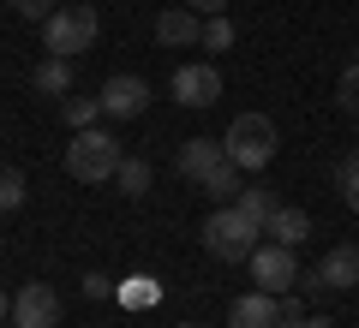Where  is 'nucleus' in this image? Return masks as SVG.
Instances as JSON below:
<instances>
[{
	"label": "nucleus",
	"mask_w": 359,
	"mask_h": 328,
	"mask_svg": "<svg viewBox=\"0 0 359 328\" xmlns=\"http://www.w3.org/2000/svg\"><path fill=\"white\" fill-rule=\"evenodd\" d=\"M120 162H126V150H120V138H108L102 126L72 131V143H66V173H72L78 185H108V179L120 173Z\"/></svg>",
	"instance_id": "f257e3e1"
},
{
	"label": "nucleus",
	"mask_w": 359,
	"mask_h": 328,
	"mask_svg": "<svg viewBox=\"0 0 359 328\" xmlns=\"http://www.w3.org/2000/svg\"><path fill=\"white\" fill-rule=\"evenodd\" d=\"M276 143H282V138H276V120H269V114H240L228 131H222V150H228V162L240 167L245 179L264 173V167L276 162Z\"/></svg>",
	"instance_id": "f03ea898"
},
{
	"label": "nucleus",
	"mask_w": 359,
	"mask_h": 328,
	"mask_svg": "<svg viewBox=\"0 0 359 328\" xmlns=\"http://www.w3.org/2000/svg\"><path fill=\"white\" fill-rule=\"evenodd\" d=\"M257 245H264V227H257V221H245L233 203H222V209L204 221V251L216 257V263H245Z\"/></svg>",
	"instance_id": "7ed1b4c3"
},
{
	"label": "nucleus",
	"mask_w": 359,
	"mask_h": 328,
	"mask_svg": "<svg viewBox=\"0 0 359 328\" xmlns=\"http://www.w3.org/2000/svg\"><path fill=\"white\" fill-rule=\"evenodd\" d=\"M42 42H48V54H84L96 48V6H60V13L42 18Z\"/></svg>",
	"instance_id": "20e7f679"
},
{
	"label": "nucleus",
	"mask_w": 359,
	"mask_h": 328,
	"mask_svg": "<svg viewBox=\"0 0 359 328\" xmlns=\"http://www.w3.org/2000/svg\"><path fill=\"white\" fill-rule=\"evenodd\" d=\"M245 263H252V280H257L264 292H276V299L299 287V257H294V245H276V239H264L252 257H245Z\"/></svg>",
	"instance_id": "39448f33"
},
{
	"label": "nucleus",
	"mask_w": 359,
	"mask_h": 328,
	"mask_svg": "<svg viewBox=\"0 0 359 328\" xmlns=\"http://www.w3.org/2000/svg\"><path fill=\"white\" fill-rule=\"evenodd\" d=\"M168 90H174L180 108H216L222 101V72L210 60H186L174 78H168Z\"/></svg>",
	"instance_id": "423d86ee"
},
{
	"label": "nucleus",
	"mask_w": 359,
	"mask_h": 328,
	"mask_svg": "<svg viewBox=\"0 0 359 328\" xmlns=\"http://www.w3.org/2000/svg\"><path fill=\"white\" fill-rule=\"evenodd\" d=\"M13 328H60V292L48 280H25L13 292Z\"/></svg>",
	"instance_id": "0eeeda50"
},
{
	"label": "nucleus",
	"mask_w": 359,
	"mask_h": 328,
	"mask_svg": "<svg viewBox=\"0 0 359 328\" xmlns=\"http://www.w3.org/2000/svg\"><path fill=\"white\" fill-rule=\"evenodd\" d=\"M144 108H150V84H144V78L120 72V78H108V84H102V114L108 120H138Z\"/></svg>",
	"instance_id": "6e6552de"
},
{
	"label": "nucleus",
	"mask_w": 359,
	"mask_h": 328,
	"mask_svg": "<svg viewBox=\"0 0 359 328\" xmlns=\"http://www.w3.org/2000/svg\"><path fill=\"white\" fill-rule=\"evenodd\" d=\"M228 162V150H222V138H186L180 143V155H174V167H180V179H192V185H204L216 167Z\"/></svg>",
	"instance_id": "1a4fd4ad"
},
{
	"label": "nucleus",
	"mask_w": 359,
	"mask_h": 328,
	"mask_svg": "<svg viewBox=\"0 0 359 328\" xmlns=\"http://www.w3.org/2000/svg\"><path fill=\"white\" fill-rule=\"evenodd\" d=\"M156 42L162 48H198L204 42V18L192 6H168V13H156Z\"/></svg>",
	"instance_id": "9d476101"
},
{
	"label": "nucleus",
	"mask_w": 359,
	"mask_h": 328,
	"mask_svg": "<svg viewBox=\"0 0 359 328\" xmlns=\"http://www.w3.org/2000/svg\"><path fill=\"white\" fill-rule=\"evenodd\" d=\"M311 275L323 280V292H347V287H359V245H330V251H323V263L311 269Z\"/></svg>",
	"instance_id": "9b49d317"
},
{
	"label": "nucleus",
	"mask_w": 359,
	"mask_h": 328,
	"mask_svg": "<svg viewBox=\"0 0 359 328\" xmlns=\"http://www.w3.org/2000/svg\"><path fill=\"white\" fill-rule=\"evenodd\" d=\"M228 328H276V292H240L228 304Z\"/></svg>",
	"instance_id": "f8f14e48"
},
{
	"label": "nucleus",
	"mask_w": 359,
	"mask_h": 328,
	"mask_svg": "<svg viewBox=\"0 0 359 328\" xmlns=\"http://www.w3.org/2000/svg\"><path fill=\"white\" fill-rule=\"evenodd\" d=\"M269 239H276V245H306L311 239V215L306 209H294V203H282V209H276V215H269Z\"/></svg>",
	"instance_id": "ddd939ff"
},
{
	"label": "nucleus",
	"mask_w": 359,
	"mask_h": 328,
	"mask_svg": "<svg viewBox=\"0 0 359 328\" xmlns=\"http://www.w3.org/2000/svg\"><path fill=\"white\" fill-rule=\"evenodd\" d=\"M233 209H240L245 221H257V227H269V215L282 209V197H276L269 185H252V179H245V191L233 197Z\"/></svg>",
	"instance_id": "4468645a"
},
{
	"label": "nucleus",
	"mask_w": 359,
	"mask_h": 328,
	"mask_svg": "<svg viewBox=\"0 0 359 328\" xmlns=\"http://www.w3.org/2000/svg\"><path fill=\"white\" fill-rule=\"evenodd\" d=\"M30 84H36L42 96H54V101H60L66 90H72V60H66V54H48V60L36 66V78H30Z\"/></svg>",
	"instance_id": "2eb2a0df"
},
{
	"label": "nucleus",
	"mask_w": 359,
	"mask_h": 328,
	"mask_svg": "<svg viewBox=\"0 0 359 328\" xmlns=\"http://www.w3.org/2000/svg\"><path fill=\"white\" fill-rule=\"evenodd\" d=\"M60 120H66L72 131H90L96 120H108V114H102V96H60Z\"/></svg>",
	"instance_id": "dca6fc26"
},
{
	"label": "nucleus",
	"mask_w": 359,
	"mask_h": 328,
	"mask_svg": "<svg viewBox=\"0 0 359 328\" xmlns=\"http://www.w3.org/2000/svg\"><path fill=\"white\" fill-rule=\"evenodd\" d=\"M114 185H120V197H150V162H144V155H126V162H120V173H114Z\"/></svg>",
	"instance_id": "f3484780"
},
{
	"label": "nucleus",
	"mask_w": 359,
	"mask_h": 328,
	"mask_svg": "<svg viewBox=\"0 0 359 328\" xmlns=\"http://www.w3.org/2000/svg\"><path fill=\"white\" fill-rule=\"evenodd\" d=\"M240 191H245V173H240V167H233V162H222L216 173L204 179V197H216V203H233V197H240Z\"/></svg>",
	"instance_id": "a211bd4d"
},
{
	"label": "nucleus",
	"mask_w": 359,
	"mask_h": 328,
	"mask_svg": "<svg viewBox=\"0 0 359 328\" xmlns=\"http://www.w3.org/2000/svg\"><path fill=\"white\" fill-rule=\"evenodd\" d=\"M120 304H132V311H144V304H162V280H150V275L120 280Z\"/></svg>",
	"instance_id": "6ab92c4d"
},
{
	"label": "nucleus",
	"mask_w": 359,
	"mask_h": 328,
	"mask_svg": "<svg viewBox=\"0 0 359 328\" xmlns=\"http://www.w3.org/2000/svg\"><path fill=\"white\" fill-rule=\"evenodd\" d=\"M204 54H222V48H233V24H228V13H216V18H204V42H198Z\"/></svg>",
	"instance_id": "aec40b11"
},
{
	"label": "nucleus",
	"mask_w": 359,
	"mask_h": 328,
	"mask_svg": "<svg viewBox=\"0 0 359 328\" xmlns=\"http://www.w3.org/2000/svg\"><path fill=\"white\" fill-rule=\"evenodd\" d=\"M335 185H341V197H347V209H353V215H359V150H353V155H347V162H341V167H335Z\"/></svg>",
	"instance_id": "412c9836"
},
{
	"label": "nucleus",
	"mask_w": 359,
	"mask_h": 328,
	"mask_svg": "<svg viewBox=\"0 0 359 328\" xmlns=\"http://www.w3.org/2000/svg\"><path fill=\"white\" fill-rule=\"evenodd\" d=\"M18 203H25V173L0 167V209H18Z\"/></svg>",
	"instance_id": "4be33fe9"
},
{
	"label": "nucleus",
	"mask_w": 359,
	"mask_h": 328,
	"mask_svg": "<svg viewBox=\"0 0 359 328\" xmlns=\"http://www.w3.org/2000/svg\"><path fill=\"white\" fill-rule=\"evenodd\" d=\"M341 108L359 114V60H347V72H341Z\"/></svg>",
	"instance_id": "5701e85b"
},
{
	"label": "nucleus",
	"mask_w": 359,
	"mask_h": 328,
	"mask_svg": "<svg viewBox=\"0 0 359 328\" xmlns=\"http://www.w3.org/2000/svg\"><path fill=\"white\" fill-rule=\"evenodd\" d=\"M120 292V280H108V275H84V299H114Z\"/></svg>",
	"instance_id": "b1692460"
},
{
	"label": "nucleus",
	"mask_w": 359,
	"mask_h": 328,
	"mask_svg": "<svg viewBox=\"0 0 359 328\" xmlns=\"http://www.w3.org/2000/svg\"><path fill=\"white\" fill-rule=\"evenodd\" d=\"M6 6H13V13H25V18H36V24H42V18L54 13L48 0H6Z\"/></svg>",
	"instance_id": "393cba45"
},
{
	"label": "nucleus",
	"mask_w": 359,
	"mask_h": 328,
	"mask_svg": "<svg viewBox=\"0 0 359 328\" xmlns=\"http://www.w3.org/2000/svg\"><path fill=\"white\" fill-rule=\"evenodd\" d=\"M180 6H192V13H198V18H216V13H228L233 0H180Z\"/></svg>",
	"instance_id": "a878e982"
},
{
	"label": "nucleus",
	"mask_w": 359,
	"mask_h": 328,
	"mask_svg": "<svg viewBox=\"0 0 359 328\" xmlns=\"http://www.w3.org/2000/svg\"><path fill=\"white\" fill-rule=\"evenodd\" d=\"M299 328H335V322H330V316H306V322H299Z\"/></svg>",
	"instance_id": "bb28decb"
},
{
	"label": "nucleus",
	"mask_w": 359,
	"mask_h": 328,
	"mask_svg": "<svg viewBox=\"0 0 359 328\" xmlns=\"http://www.w3.org/2000/svg\"><path fill=\"white\" fill-rule=\"evenodd\" d=\"M6 316H13V299H6V287H0V322H6Z\"/></svg>",
	"instance_id": "cd10ccee"
},
{
	"label": "nucleus",
	"mask_w": 359,
	"mask_h": 328,
	"mask_svg": "<svg viewBox=\"0 0 359 328\" xmlns=\"http://www.w3.org/2000/svg\"><path fill=\"white\" fill-rule=\"evenodd\" d=\"M180 328H204V322H180Z\"/></svg>",
	"instance_id": "c85d7f7f"
}]
</instances>
